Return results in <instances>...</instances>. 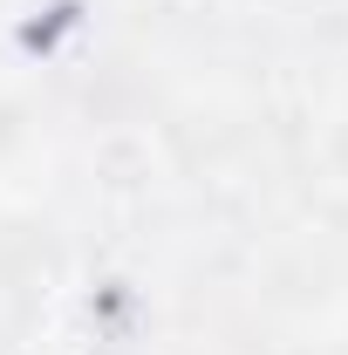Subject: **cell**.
Listing matches in <instances>:
<instances>
[{
    "label": "cell",
    "mask_w": 348,
    "mask_h": 355,
    "mask_svg": "<svg viewBox=\"0 0 348 355\" xmlns=\"http://www.w3.org/2000/svg\"><path fill=\"white\" fill-rule=\"evenodd\" d=\"M96 178H103L110 191H143V184H157V144H150V130L96 137Z\"/></svg>",
    "instance_id": "6da1fadb"
},
{
    "label": "cell",
    "mask_w": 348,
    "mask_h": 355,
    "mask_svg": "<svg viewBox=\"0 0 348 355\" xmlns=\"http://www.w3.org/2000/svg\"><path fill=\"white\" fill-rule=\"evenodd\" d=\"M0 7H7V0H0Z\"/></svg>",
    "instance_id": "7a4b0ae2"
}]
</instances>
